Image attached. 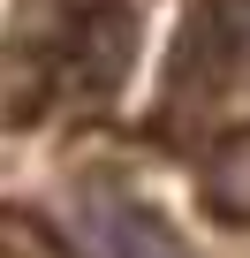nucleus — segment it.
<instances>
[{
    "mask_svg": "<svg viewBox=\"0 0 250 258\" xmlns=\"http://www.w3.org/2000/svg\"><path fill=\"white\" fill-rule=\"evenodd\" d=\"M99 235H106V258H190L182 228L144 198H106L99 205Z\"/></svg>",
    "mask_w": 250,
    "mask_h": 258,
    "instance_id": "2",
    "label": "nucleus"
},
{
    "mask_svg": "<svg viewBox=\"0 0 250 258\" xmlns=\"http://www.w3.org/2000/svg\"><path fill=\"white\" fill-rule=\"evenodd\" d=\"M0 258H84L46 213H31V205H8L0 213Z\"/></svg>",
    "mask_w": 250,
    "mask_h": 258,
    "instance_id": "4",
    "label": "nucleus"
},
{
    "mask_svg": "<svg viewBox=\"0 0 250 258\" xmlns=\"http://www.w3.org/2000/svg\"><path fill=\"white\" fill-rule=\"evenodd\" d=\"M129 61H137V8L129 0H84L53 61V91L68 106H106L129 84Z\"/></svg>",
    "mask_w": 250,
    "mask_h": 258,
    "instance_id": "1",
    "label": "nucleus"
},
{
    "mask_svg": "<svg viewBox=\"0 0 250 258\" xmlns=\"http://www.w3.org/2000/svg\"><path fill=\"white\" fill-rule=\"evenodd\" d=\"M205 205L220 220H250V129H235V137L212 145V160H205Z\"/></svg>",
    "mask_w": 250,
    "mask_h": 258,
    "instance_id": "3",
    "label": "nucleus"
},
{
    "mask_svg": "<svg viewBox=\"0 0 250 258\" xmlns=\"http://www.w3.org/2000/svg\"><path fill=\"white\" fill-rule=\"evenodd\" d=\"M220 46H227V61L250 76V0H227V8H220Z\"/></svg>",
    "mask_w": 250,
    "mask_h": 258,
    "instance_id": "5",
    "label": "nucleus"
}]
</instances>
